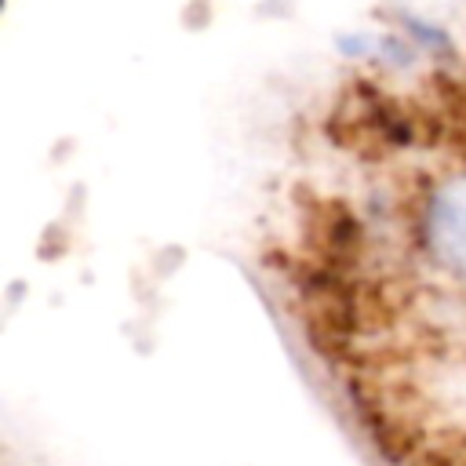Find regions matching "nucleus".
I'll return each mask as SVG.
<instances>
[{
    "label": "nucleus",
    "instance_id": "1",
    "mask_svg": "<svg viewBox=\"0 0 466 466\" xmlns=\"http://www.w3.org/2000/svg\"><path fill=\"white\" fill-rule=\"evenodd\" d=\"M411 466H451V459H444V455H433V451H430V455H419Z\"/></svg>",
    "mask_w": 466,
    "mask_h": 466
}]
</instances>
